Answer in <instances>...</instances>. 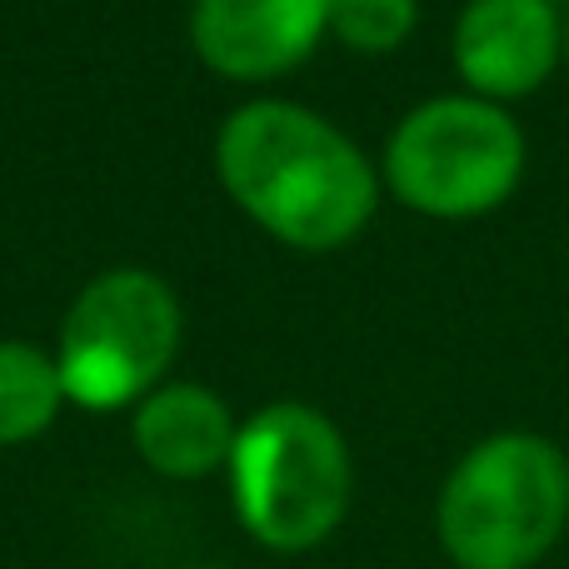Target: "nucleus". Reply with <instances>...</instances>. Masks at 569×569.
Masks as SVG:
<instances>
[{
	"instance_id": "0eeeda50",
	"label": "nucleus",
	"mask_w": 569,
	"mask_h": 569,
	"mask_svg": "<svg viewBox=\"0 0 569 569\" xmlns=\"http://www.w3.org/2000/svg\"><path fill=\"white\" fill-rule=\"evenodd\" d=\"M330 0H196L190 40L230 80H270L300 66L325 36Z\"/></svg>"
},
{
	"instance_id": "6e6552de",
	"label": "nucleus",
	"mask_w": 569,
	"mask_h": 569,
	"mask_svg": "<svg viewBox=\"0 0 569 569\" xmlns=\"http://www.w3.org/2000/svg\"><path fill=\"white\" fill-rule=\"evenodd\" d=\"M236 430L230 405L206 385H156L130 420L140 460L166 480H200L210 470H226Z\"/></svg>"
},
{
	"instance_id": "7ed1b4c3",
	"label": "nucleus",
	"mask_w": 569,
	"mask_h": 569,
	"mask_svg": "<svg viewBox=\"0 0 569 569\" xmlns=\"http://www.w3.org/2000/svg\"><path fill=\"white\" fill-rule=\"evenodd\" d=\"M230 500L250 540L300 555L325 545L350 510L355 470L345 435L310 405H266L236 430Z\"/></svg>"
},
{
	"instance_id": "1a4fd4ad",
	"label": "nucleus",
	"mask_w": 569,
	"mask_h": 569,
	"mask_svg": "<svg viewBox=\"0 0 569 569\" xmlns=\"http://www.w3.org/2000/svg\"><path fill=\"white\" fill-rule=\"evenodd\" d=\"M66 390L60 370L40 345L0 340V445H26L56 425Z\"/></svg>"
},
{
	"instance_id": "ddd939ff",
	"label": "nucleus",
	"mask_w": 569,
	"mask_h": 569,
	"mask_svg": "<svg viewBox=\"0 0 569 569\" xmlns=\"http://www.w3.org/2000/svg\"><path fill=\"white\" fill-rule=\"evenodd\" d=\"M555 6H560V0H555Z\"/></svg>"
},
{
	"instance_id": "39448f33",
	"label": "nucleus",
	"mask_w": 569,
	"mask_h": 569,
	"mask_svg": "<svg viewBox=\"0 0 569 569\" xmlns=\"http://www.w3.org/2000/svg\"><path fill=\"white\" fill-rule=\"evenodd\" d=\"M180 345V300L150 270H106L76 295L60 325V390L86 410H126L160 385Z\"/></svg>"
},
{
	"instance_id": "20e7f679",
	"label": "nucleus",
	"mask_w": 569,
	"mask_h": 569,
	"mask_svg": "<svg viewBox=\"0 0 569 569\" xmlns=\"http://www.w3.org/2000/svg\"><path fill=\"white\" fill-rule=\"evenodd\" d=\"M525 176V130L480 96L415 106L385 146V180L420 216L470 220L505 206Z\"/></svg>"
},
{
	"instance_id": "f257e3e1",
	"label": "nucleus",
	"mask_w": 569,
	"mask_h": 569,
	"mask_svg": "<svg viewBox=\"0 0 569 569\" xmlns=\"http://www.w3.org/2000/svg\"><path fill=\"white\" fill-rule=\"evenodd\" d=\"M216 170L230 200L295 250H335L375 216V170L355 140L290 100L240 106L216 136Z\"/></svg>"
},
{
	"instance_id": "f8f14e48",
	"label": "nucleus",
	"mask_w": 569,
	"mask_h": 569,
	"mask_svg": "<svg viewBox=\"0 0 569 569\" xmlns=\"http://www.w3.org/2000/svg\"><path fill=\"white\" fill-rule=\"evenodd\" d=\"M206 569H216V565H206Z\"/></svg>"
},
{
	"instance_id": "f03ea898",
	"label": "nucleus",
	"mask_w": 569,
	"mask_h": 569,
	"mask_svg": "<svg viewBox=\"0 0 569 569\" xmlns=\"http://www.w3.org/2000/svg\"><path fill=\"white\" fill-rule=\"evenodd\" d=\"M569 525V460L530 430L480 440L435 505L440 545L460 569H530Z\"/></svg>"
},
{
	"instance_id": "9b49d317",
	"label": "nucleus",
	"mask_w": 569,
	"mask_h": 569,
	"mask_svg": "<svg viewBox=\"0 0 569 569\" xmlns=\"http://www.w3.org/2000/svg\"><path fill=\"white\" fill-rule=\"evenodd\" d=\"M565 56H569V26H565Z\"/></svg>"
},
{
	"instance_id": "423d86ee",
	"label": "nucleus",
	"mask_w": 569,
	"mask_h": 569,
	"mask_svg": "<svg viewBox=\"0 0 569 569\" xmlns=\"http://www.w3.org/2000/svg\"><path fill=\"white\" fill-rule=\"evenodd\" d=\"M565 50L555 0H470L455 20V66L480 100L530 96Z\"/></svg>"
},
{
	"instance_id": "9d476101",
	"label": "nucleus",
	"mask_w": 569,
	"mask_h": 569,
	"mask_svg": "<svg viewBox=\"0 0 569 569\" xmlns=\"http://www.w3.org/2000/svg\"><path fill=\"white\" fill-rule=\"evenodd\" d=\"M420 20L415 0H330L325 30L340 36L350 50H395Z\"/></svg>"
}]
</instances>
